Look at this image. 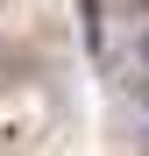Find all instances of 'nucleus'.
Listing matches in <instances>:
<instances>
[{
    "label": "nucleus",
    "instance_id": "obj_1",
    "mask_svg": "<svg viewBox=\"0 0 149 156\" xmlns=\"http://www.w3.org/2000/svg\"><path fill=\"white\" fill-rule=\"evenodd\" d=\"M71 7H78V29H85V50L99 64H107V21H99V0H71Z\"/></svg>",
    "mask_w": 149,
    "mask_h": 156
},
{
    "label": "nucleus",
    "instance_id": "obj_2",
    "mask_svg": "<svg viewBox=\"0 0 149 156\" xmlns=\"http://www.w3.org/2000/svg\"><path fill=\"white\" fill-rule=\"evenodd\" d=\"M135 71L149 78V36H135Z\"/></svg>",
    "mask_w": 149,
    "mask_h": 156
},
{
    "label": "nucleus",
    "instance_id": "obj_3",
    "mask_svg": "<svg viewBox=\"0 0 149 156\" xmlns=\"http://www.w3.org/2000/svg\"><path fill=\"white\" fill-rule=\"evenodd\" d=\"M142 121H149V99H142Z\"/></svg>",
    "mask_w": 149,
    "mask_h": 156
}]
</instances>
